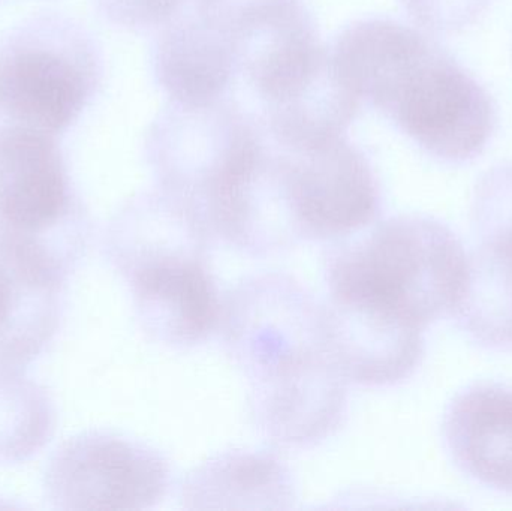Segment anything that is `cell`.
I'll return each mask as SVG.
<instances>
[{
	"label": "cell",
	"instance_id": "6da1fadb",
	"mask_svg": "<svg viewBox=\"0 0 512 511\" xmlns=\"http://www.w3.org/2000/svg\"><path fill=\"white\" fill-rule=\"evenodd\" d=\"M146 152L159 189L230 242L270 150L248 114L221 99L165 108L150 126Z\"/></svg>",
	"mask_w": 512,
	"mask_h": 511
},
{
	"label": "cell",
	"instance_id": "7a4b0ae2",
	"mask_svg": "<svg viewBox=\"0 0 512 511\" xmlns=\"http://www.w3.org/2000/svg\"><path fill=\"white\" fill-rule=\"evenodd\" d=\"M468 272L469 257L445 225L397 216L337 239L325 273L330 296L364 300L426 329L453 314Z\"/></svg>",
	"mask_w": 512,
	"mask_h": 511
},
{
	"label": "cell",
	"instance_id": "3957f363",
	"mask_svg": "<svg viewBox=\"0 0 512 511\" xmlns=\"http://www.w3.org/2000/svg\"><path fill=\"white\" fill-rule=\"evenodd\" d=\"M57 135L0 125V246L66 282L89 242Z\"/></svg>",
	"mask_w": 512,
	"mask_h": 511
},
{
	"label": "cell",
	"instance_id": "277c9868",
	"mask_svg": "<svg viewBox=\"0 0 512 511\" xmlns=\"http://www.w3.org/2000/svg\"><path fill=\"white\" fill-rule=\"evenodd\" d=\"M101 75V53L84 27L39 15L0 45V125L62 134L86 110Z\"/></svg>",
	"mask_w": 512,
	"mask_h": 511
},
{
	"label": "cell",
	"instance_id": "5b68a950",
	"mask_svg": "<svg viewBox=\"0 0 512 511\" xmlns=\"http://www.w3.org/2000/svg\"><path fill=\"white\" fill-rule=\"evenodd\" d=\"M270 179L297 242L337 240L363 230L381 207L375 171L345 135L271 153Z\"/></svg>",
	"mask_w": 512,
	"mask_h": 511
},
{
	"label": "cell",
	"instance_id": "8992f818",
	"mask_svg": "<svg viewBox=\"0 0 512 511\" xmlns=\"http://www.w3.org/2000/svg\"><path fill=\"white\" fill-rule=\"evenodd\" d=\"M381 113L429 155L450 164L478 158L496 129L487 90L436 42L406 72Z\"/></svg>",
	"mask_w": 512,
	"mask_h": 511
},
{
	"label": "cell",
	"instance_id": "52a82bcc",
	"mask_svg": "<svg viewBox=\"0 0 512 511\" xmlns=\"http://www.w3.org/2000/svg\"><path fill=\"white\" fill-rule=\"evenodd\" d=\"M170 465L161 453L108 431H87L57 447L44 476L53 509L147 510L167 494Z\"/></svg>",
	"mask_w": 512,
	"mask_h": 511
},
{
	"label": "cell",
	"instance_id": "ba28073f",
	"mask_svg": "<svg viewBox=\"0 0 512 511\" xmlns=\"http://www.w3.org/2000/svg\"><path fill=\"white\" fill-rule=\"evenodd\" d=\"M219 324L230 356L249 380L327 350L322 306L286 276H258L237 287Z\"/></svg>",
	"mask_w": 512,
	"mask_h": 511
},
{
	"label": "cell",
	"instance_id": "9c48e42d",
	"mask_svg": "<svg viewBox=\"0 0 512 511\" xmlns=\"http://www.w3.org/2000/svg\"><path fill=\"white\" fill-rule=\"evenodd\" d=\"M346 378L328 351L251 380L255 425L277 446L307 447L330 437L342 422Z\"/></svg>",
	"mask_w": 512,
	"mask_h": 511
},
{
	"label": "cell",
	"instance_id": "30bf717a",
	"mask_svg": "<svg viewBox=\"0 0 512 511\" xmlns=\"http://www.w3.org/2000/svg\"><path fill=\"white\" fill-rule=\"evenodd\" d=\"M325 347L346 381L391 386L408 378L423 357V330L363 300L330 296L322 306Z\"/></svg>",
	"mask_w": 512,
	"mask_h": 511
},
{
	"label": "cell",
	"instance_id": "8fae6325",
	"mask_svg": "<svg viewBox=\"0 0 512 511\" xmlns=\"http://www.w3.org/2000/svg\"><path fill=\"white\" fill-rule=\"evenodd\" d=\"M126 282L141 327L161 344L194 347L221 321L222 305L206 260L162 264Z\"/></svg>",
	"mask_w": 512,
	"mask_h": 511
},
{
	"label": "cell",
	"instance_id": "7c38bea8",
	"mask_svg": "<svg viewBox=\"0 0 512 511\" xmlns=\"http://www.w3.org/2000/svg\"><path fill=\"white\" fill-rule=\"evenodd\" d=\"M209 236L188 210L159 189L132 198L117 212L105 234V252L129 281L162 264L206 260Z\"/></svg>",
	"mask_w": 512,
	"mask_h": 511
},
{
	"label": "cell",
	"instance_id": "4fadbf2b",
	"mask_svg": "<svg viewBox=\"0 0 512 511\" xmlns=\"http://www.w3.org/2000/svg\"><path fill=\"white\" fill-rule=\"evenodd\" d=\"M155 77L171 104L206 107L224 99L239 71L230 39L206 21H171L156 42Z\"/></svg>",
	"mask_w": 512,
	"mask_h": 511
},
{
	"label": "cell",
	"instance_id": "5bb4252c",
	"mask_svg": "<svg viewBox=\"0 0 512 511\" xmlns=\"http://www.w3.org/2000/svg\"><path fill=\"white\" fill-rule=\"evenodd\" d=\"M360 102L328 50L303 80L262 102L265 129L280 149H306L345 135Z\"/></svg>",
	"mask_w": 512,
	"mask_h": 511
},
{
	"label": "cell",
	"instance_id": "9a60e30c",
	"mask_svg": "<svg viewBox=\"0 0 512 511\" xmlns=\"http://www.w3.org/2000/svg\"><path fill=\"white\" fill-rule=\"evenodd\" d=\"M444 431L465 473L512 494V389L483 384L460 393L445 417Z\"/></svg>",
	"mask_w": 512,
	"mask_h": 511
},
{
	"label": "cell",
	"instance_id": "2e32d148",
	"mask_svg": "<svg viewBox=\"0 0 512 511\" xmlns=\"http://www.w3.org/2000/svg\"><path fill=\"white\" fill-rule=\"evenodd\" d=\"M433 44L427 33L399 21L367 18L346 27L331 54L355 95L381 111L399 81Z\"/></svg>",
	"mask_w": 512,
	"mask_h": 511
},
{
	"label": "cell",
	"instance_id": "e0dca14e",
	"mask_svg": "<svg viewBox=\"0 0 512 511\" xmlns=\"http://www.w3.org/2000/svg\"><path fill=\"white\" fill-rule=\"evenodd\" d=\"M0 366L23 369L50 344L65 282L0 248Z\"/></svg>",
	"mask_w": 512,
	"mask_h": 511
},
{
	"label": "cell",
	"instance_id": "ac0fdd59",
	"mask_svg": "<svg viewBox=\"0 0 512 511\" xmlns=\"http://www.w3.org/2000/svg\"><path fill=\"white\" fill-rule=\"evenodd\" d=\"M288 470L270 453H225L183 483L188 509H288L294 501Z\"/></svg>",
	"mask_w": 512,
	"mask_h": 511
},
{
	"label": "cell",
	"instance_id": "d6986e66",
	"mask_svg": "<svg viewBox=\"0 0 512 511\" xmlns=\"http://www.w3.org/2000/svg\"><path fill=\"white\" fill-rule=\"evenodd\" d=\"M463 329L490 347L512 345V258L481 248L453 312Z\"/></svg>",
	"mask_w": 512,
	"mask_h": 511
},
{
	"label": "cell",
	"instance_id": "ffe728a7",
	"mask_svg": "<svg viewBox=\"0 0 512 511\" xmlns=\"http://www.w3.org/2000/svg\"><path fill=\"white\" fill-rule=\"evenodd\" d=\"M56 411L50 396L20 369L0 366V464H18L50 441Z\"/></svg>",
	"mask_w": 512,
	"mask_h": 511
},
{
	"label": "cell",
	"instance_id": "44dd1931",
	"mask_svg": "<svg viewBox=\"0 0 512 511\" xmlns=\"http://www.w3.org/2000/svg\"><path fill=\"white\" fill-rule=\"evenodd\" d=\"M472 221L483 248L512 258V161L481 177L472 201Z\"/></svg>",
	"mask_w": 512,
	"mask_h": 511
},
{
	"label": "cell",
	"instance_id": "7402d4cb",
	"mask_svg": "<svg viewBox=\"0 0 512 511\" xmlns=\"http://www.w3.org/2000/svg\"><path fill=\"white\" fill-rule=\"evenodd\" d=\"M411 20L424 33L453 35L474 26L490 0H402Z\"/></svg>",
	"mask_w": 512,
	"mask_h": 511
},
{
	"label": "cell",
	"instance_id": "603a6c76",
	"mask_svg": "<svg viewBox=\"0 0 512 511\" xmlns=\"http://www.w3.org/2000/svg\"><path fill=\"white\" fill-rule=\"evenodd\" d=\"M291 0H194L195 15L224 33L230 42L246 27Z\"/></svg>",
	"mask_w": 512,
	"mask_h": 511
},
{
	"label": "cell",
	"instance_id": "cb8c5ba5",
	"mask_svg": "<svg viewBox=\"0 0 512 511\" xmlns=\"http://www.w3.org/2000/svg\"><path fill=\"white\" fill-rule=\"evenodd\" d=\"M102 15L116 26L147 30L167 26L179 14L183 0H96Z\"/></svg>",
	"mask_w": 512,
	"mask_h": 511
},
{
	"label": "cell",
	"instance_id": "d4e9b609",
	"mask_svg": "<svg viewBox=\"0 0 512 511\" xmlns=\"http://www.w3.org/2000/svg\"><path fill=\"white\" fill-rule=\"evenodd\" d=\"M0 507H3V506H0Z\"/></svg>",
	"mask_w": 512,
	"mask_h": 511
}]
</instances>
